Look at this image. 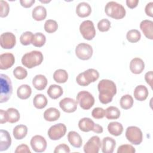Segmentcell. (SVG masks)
Instances as JSON below:
<instances>
[{"label":"cell","mask_w":153,"mask_h":153,"mask_svg":"<svg viewBox=\"0 0 153 153\" xmlns=\"http://www.w3.org/2000/svg\"><path fill=\"white\" fill-rule=\"evenodd\" d=\"M97 88L99 92V99L103 104H108L112 102L117 93L116 85L110 79H102L97 85Z\"/></svg>","instance_id":"obj_1"},{"label":"cell","mask_w":153,"mask_h":153,"mask_svg":"<svg viewBox=\"0 0 153 153\" xmlns=\"http://www.w3.org/2000/svg\"><path fill=\"white\" fill-rule=\"evenodd\" d=\"M42 53L37 50H33L25 54L22 58V65L27 68L31 69L41 65L43 61Z\"/></svg>","instance_id":"obj_2"},{"label":"cell","mask_w":153,"mask_h":153,"mask_svg":"<svg viewBox=\"0 0 153 153\" xmlns=\"http://www.w3.org/2000/svg\"><path fill=\"white\" fill-rule=\"evenodd\" d=\"M105 12L108 16L116 20L124 18L126 14L124 7L121 4L115 1H110L106 4Z\"/></svg>","instance_id":"obj_3"},{"label":"cell","mask_w":153,"mask_h":153,"mask_svg":"<svg viewBox=\"0 0 153 153\" xmlns=\"http://www.w3.org/2000/svg\"><path fill=\"white\" fill-rule=\"evenodd\" d=\"M0 103L7 102L10 98L13 93L12 83L10 78L5 74L0 75Z\"/></svg>","instance_id":"obj_4"},{"label":"cell","mask_w":153,"mask_h":153,"mask_svg":"<svg viewBox=\"0 0 153 153\" xmlns=\"http://www.w3.org/2000/svg\"><path fill=\"white\" fill-rule=\"evenodd\" d=\"M99 77V72L91 68L79 74L76 78V81L81 86H87L90 83L97 81Z\"/></svg>","instance_id":"obj_5"},{"label":"cell","mask_w":153,"mask_h":153,"mask_svg":"<svg viewBox=\"0 0 153 153\" xmlns=\"http://www.w3.org/2000/svg\"><path fill=\"white\" fill-rule=\"evenodd\" d=\"M76 101L82 109L88 110L94 105L95 100L93 96L90 92L84 90L77 94Z\"/></svg>","instance_id":"obj_6"},{"label":"cell","mask_w":153,"mask_h":153,"mask_svg":"<svg viewBox=\"0 0 153 153\" xmlns=\"http://www.w3.org/2000/svg\"><path fill=\"white\" fill-rule=\"evenodd\" d=\"M127 139L133 145H140L143 140V134L141 130L136 126H129L126 131Z\"/></svg>","instance_id":"obj_7"},{"label":"cell","mask_w":153,"mask_h":153,"mask_svg":"<svg viewBox=\"0 0 153 153\" xmlns=\"http://www.w3.org/2000/svg\"><path fill=\"white\" fill-rule=\"evenodd\" d=\"M79 31L82 37L88 41L93 39L96 35V29L93 22L89 20L83 21L81 23Z\"/></svg>","instance_id":"obj_8"},{"label":"cell","mask_w":153,"mask_h":153,"mask_svg":"<svg viewBox=\"0 0 153 153\" xmlns=\"http://www.w3.org/2000/svg\"><path fill=\"white\" fill-rule=\"evenodd\" d=\"M93 53L92 47L86 43H79L75 48V54L76 57L82 60L90 59L92 57Z\"/></svg>","instance_id":"obj_9"},{"label":"cell","mask_w":153,"mask_h":153,"mask_svg":"<svg viewBox=\"0 0 153 153\" xmlns=\"http://www.w3.org/2000/svg\"><path fill=\"white\" fill-rule=\"evenodd\" d=\"M66 132V127L63 123H58L50 127L48 136L51 140H57L63 137Z\"/></svg>","instance_id":"obj_10"},{"label":"cell","mask_w":153,"mask_h":153,"mask_svg":"<svg viewBox=\"0 0 153 153\" xmlns=\"http://www.w3.org/2000/svg\"><path fill=\"white\" fill-rule=\"evenodd\" d=\"M101 141L99 136H93L87 142L84 146L85 153H98L101 147Z\"/></svg>","instance_id":"obj_11"},{"label":"cell","mask_w":153,"mask_h":153,"mask_svg":"<svg viewBox=\"0 0 153 153\" xmlns=\"http://www.w3.org/2000/svg\"><path fill=\"white\" fill-rule=\"evenodd\" d=\"M32 149L36 152H42L47 148V143L45 139L41 135L33 136L30 142Z\"/></svg>","instance_id":"obj_12"},{"label":"cell","mask_w":153,"mask_h":153,"mask_svg":"<svg viewBox=\"0 0 153 153\" xmlns=\"http://www.w3.org/2000/svg\"><path fill=\"white\" fill-rule=\"evenodd\" d=\"M16 44V38L11 32H5L0 36V44L2 48L11 49Z\"/></svg>","instance_id":"obj_13"},{"label":"cell","mask_w":153,"mask_h":153,"mask_svg":"<svg viewBox=\"0 0 153 153\" xmlns=\"http://www.w3.org/2000/svg\"><path fill=\"white\" fill-rule=\"evenodd\" d=\"M77 101L70 97H65L59 102L60 108L67 113L74 112L77 109Z\"/></svg>","instance_id":"obj_14"},{"label":"cell","mask_w":153,"mask_h":153,"mask_svg":"<svg viewBox=\"0 0 153 153\" xmlns=\"http://www.w3.org/2000/svg\"><path fill=\"white\" fill-rule=\"evenodd\" d=\"M15 62L14 55L11 53H5L0 55V69L6 70L11 68Z\"/></svg>","instance_id":"obj_15"},{"label":"cell","mask_w":153,"mask_h":153,"mask_svg":"<svg viewBox=\"0 0 153 153\" xmlns=\"http://www.w3.org/2000/svg\"><path fill=\"white\" fill-rule=\"evenodd\" d=\"M145 69V63L143 60L139 57L133 58L130 62V69L134 74H139Z\"/></svg>","instance_id":"obj_16"},{"label":"cell","mask_w":153,"mask_h":153,"mask_svg":"<svg viewBox=\"0 0 153 153\" xmlns=\"http://www.w3.org/2000/svg\"><path fill=\"white\" fill-rule=\"evenodd\" d=\"M140 28L148 39H153V22L152 20H142L140 23Z\"/></svg>","instance_id":"obj_17"},{"label":"cell","mask_w":153,"mask_h":153,"mask_svg":"<svg viewBox=\"0 0 153 153\" xmlns=\"http://www.w3.org/2000/svg\"><path fill=\"white\" fill-rule=\"evenodd\" d=\"M0 151L7 150L11 145V138L8 131L5 130H0Z\"/></svg>","instance_id":"obj_18"},{"label":"cell","mask_w":153,"mask_h":153,"mask_svg":"<svg viewBox=\"0 0 153 153\" xmlns=\"http://www.w3.org/2000/svg\"><path fill=\"white\" fill-rule=\"evenodd\" d=\"M91 13V6L85 2H81L79 3L76 8V14L82 18L88 17Z\"/></svg>","instance_id":"obj_19"},{"label":"cell","mask_w":153,"mask_h":153,"mask_svg":"<svg viewBox=\"0 0 153 153\" xmlns=\"http://www.w3.org/2000/svg\"><path fill=\"white\" fill-rule=\"evenodd\" d=\"M102 151L103 153H112L116 146L115 139L111 137H105L102 140Z\"/></svg>","instance_id":"obj_20"},{"label":"cell","mask_w":153,"mask_h":153,"mask_svg":"<svg viewBox=\"0 0 153 153\" xmlns=\"http://www.w3.org/2000/svg\"><path fill=\"white\" fill-rule=\"evenodd\" d=\"M134 97L139 101H144L148 97L149 92L146 87L143 85H139L134 90Z\"/></svg>","instance_id":"obj_21"},{"label":"cell","mask_w":153,"mask_h":153,"mask_svg":"<svg viewBox=\"0 0 153 153\" xmlns=\"http://www.w3.org/2000/svg\"><path fill=\"white\" fill-rule=\"evenodd\" d=\"M47 78L41 74L35 75L32 79V84L38 90H42L45 89L47 85Z\"/></svg>","instance_id":"obj_22"},{"label":"cell","mask_w":153,"mask_h":153,"mask_svg":"<svg viewBox=\"0 0 153 153\" xmlns=\"http://www.w3.org/2000/svg\"><path fill=\"white\" fill-rule=\"evenodd\" d=\"M60 116V111L56 108L51 107L46 109L44 112V118L47 121H55Z\"/></svg>","instance_id":"obj_23"},{"label":"cell","mask_w":153,"mask_h":153,"mask_svg":"<svg viewBox=\"0 0 153 153\" xmlns=\"http://www.w3.org/2000/svg\"><path fill=\"white\" fill-rule=\"evenodd\" d=\"M68 139L70 144L76 148H79L82 144L81 136L75 131H71L68 134Z\"/></svg>","instance_id":"obj_24"},{"label":"cell","mask_w":153,"mask_h":153,"mask_svg":"<svg viewBox=\"0 0 153 153\" xmlns=\"http://www.w3.org/2000/svg\"><path fill=\"white\" fill-rule=\"evenodd\" d=\"M95 126L94 121L89 118L84 117L81 119L78 122L79 128L84 132L93 131Z\"/></svg>","instance_id":"obj_25"},{"label":"cell","mask_w":153,"mask_h":153,"mask_svg":"<svg viewBox=\"0 0 153 153\" xmlns=\"http://www.w3.org/2000/svg\"><path fill=\"white\" fill-rule=\"evenodd\" d=\"M32 16L35 20L42 21L47 17V10L42 5H38L33 9Z\"/></svg>","instance_id":"obj_26"},{"label":"cell","mask_w":153,"mask_h":153,"mask_svg":"<svg viewBox=\"0 0 153 153\" xmlns=\"http://www.w3.org/2000/svg\"><path fill=\"white\" fill-rule=\"evenodd\" d=\"M108 130L111 134L115 136H118L121 135L123 131V126L119 122H111L108 126Z\"/></svg>","instance_id":"obj_27"},{"label":"cell","mask_w":153,"mask_h":153,"mask_svg":"<svg viewBox=\"0 0 153 153\" xmlns=\"http://www.w3.org/2000/svg\"><path fill=\"white\" fill-rule=\"evenodd\" d=\"M32 94L31 87L27 84H22L19 86L17 90V94L19 98L22 100L28 99Z\"/></svg>","instance_id":"obj_28"},{"label":"cell","mask_w":153,"mask_h":153,"mask_svg":"<svg viewBox=\"0 0 153 153\" xmlns=\"http://www.w3.org/2000/svg\"><path fill=\"white\" fill-rule=\"evenodd\" d=\"M63 89L57 84L50 85L47 90V94L53 99H57L63 94Z\"/></svg>","instance_id":"obj_29"},{"label":"cell","mask_w":153,"mask_h":153,"mask_svg":"<svg viewBox=\"0 0 153 153\" xmlns=\"http://www.w3.org/2000/svg\"><path fill=\"white\" fill-rule=\"evenodd\" d=\"M27 133V127L23 124L16 126L13 131L14 138L17 140H21L26 137Z\"/></svg>","instance_id":"obj_30"},{"label":"cell","mask_w":153,"mask_h":153,"mask_svg":"<svg viewBox=\"0 0 153 153\" xmlns=\"http://www.w3.org/2000/svg\"><path fill=\"white\" fill-rule=\"evenodd\" d=\"M48 103L47 97L42 94H36L33 99V104L34 106L38 109H41L44 108Z\"/></svg>","instance_id":"obj_31"},{"label":"cell","mask_w":153,"mask_h":153,"mask_svg":"<svg viewBox=\"0 0 153 153\" xmlns=\"http://www.w3.org/2000/svg\"><path fill=\"white\" fill-rule=\"evenodd\" d=\"M53 79L58 83H65L68 79V74L66 71L64 69H57L53 74Z\"/></svg>","instance_id":"obj_32"},{"label":"cell","mask_w":153,"mask_h":153,"mask_svg":"<svg viewBox=\"0 0 153 153\" xmlns=\"http://www.w3.org/2000/svg\"><path fill=\"white\" fill-rule=\"evenodd\" d=\"M120 111L115 106H109L105 110V117L108 120H116L120 117Z\"/></svg>","instance_id":"obj_33"},{"label":"cell","mask_w":153,"mask_h":153,"mask_svg":"<svg viewBox=\"0 0 153 153\" xmlns=\"http://www.w3.org/2000/svg\"><path fill=\"white\" fill-rule=\"evenodd\" d=\"M120 104L123 109H130L133 105V98L130 94H125L121 97Z\"/></svg>","instance_id":"obj_34"},{"label":"cell","mask_w":153,"mask_h":153,"mask_svg":"<svg viewBox=\"0 0 153 153\" xmlns=\"http://www.w3.org/2000/svg\"><path fill=\"white\" fill-rule=\"evenodd\" d=\"M45 36L41 32H36L33 35L32 44L36 47H41L45 44Z\"/></svg>","instance_id":"obj_35"},{"label":"cell","mask_w":153,"mask_h":153,"mask_svg":"<svg viewBox=\"0 0 153 153\" xmlns=\"http://www.w3.org/2000/svg\"><path fill=\"white\" fill-rule=\"evenodd\" d=\"M8 122L10 123H17L20 118V115L17 109L14 108H10L7 110Z\"/></svg>","instance_id":"obj_36"},{"label":"cell","mask_w":153,"mask_h":153,"mask_svg":"<svg viewBox=\"0 0 153 153\" xmlns=\"http://www.w3.org/2000/svg\"><path fill=\"white\" fill-rule=\"evenodd\" d=\"M126 38L128 41L131 43L138 42L141 38L140 32L137 29H131L126 34Z\"/></svg>","instance_id":"obj_37"},{"label":"cell","mask_w":153,"mask_h":153,"mask_svg":"<svg viewBox=\"0 0 153 153\" xmlns=\"http://www.w3.org/2000/svg\"><path fill=\"white\" fill-rule=\"evenodd\" d=\"M44 27L46 32L51 33L55 32L57 30L58 24L56 21L52 19H49L45 21Z\"/></svg>","instance_id":"obj_38"},{"label":"cell","mask_w":153,"mask_h":153,"mask_svg":"<svg viewBox=\"0 0 153 153\" xmlns=\"http://www.w3.org/2000/svg\"><path fill=\"white\" fill-rule=\"evenodd\" d=\"M33 34L30 31L23 32L20 37V42L23 45H28L32 44Z\"/></svg>","instance_id":"obj_39"},{"label":"cell","mask_w":153,"mask_h":153,"mask_svg":"<svg viewBox=\"0 0 153 153\" xmlns=\"http://www.w3.org/2000/svg\"><path fill=\"white\" fill-rule=\"evenodd\" d=\"M13 75L18 79H23L27 75L26 69L22 66H17L13 70Z\"/></svg>","instance_id":"obj_40"},{"label":"cell","mask_w":153,"mask_h":153,"mask_svg":"<svg viewBox=\"0 0 153 153\" xmlns=\"http://www.w3.org/2000/svg\"><path fill=\"white\" fill-rule=\"evenodd\" d=\"M111 27V22L107 19H103L100 20L97 23V28L99 31L104 32H107Z\"/></svg>","instance_id":"obj_41"},{"label":"cell","mask_w":153,"mask_h":153,"mask_svg":"<svg viewBox=\"0 0 153 153\" xmlns=\"http://www.w3.org/2000/svg\"><path fill=\"white\" fill-rule=\"evenodd\" d=\"M135 152V148L129 144L122 145L117 149V153H134Z\"/></svg>","instance_id":"obj_42"},{"label":"cell","mask_w":153,"mask_h":153,"mask_svg":"<svg viewBox=\"0 0 153 153\" xmlns=\"http://www.w3.org/2000/svg\"><path fill=\"white\" fill-rule=\"evenodd\" d=\"M91 115L95 119L103 118L105 116V110L100 107L95 108L91 112Z\"/></svg>","instance_id":"obj_43"},{"label":"cell","mask_w":153,"mask_h":153,"mask_svg":"<svg viewBox=\"0 0 153 153\" xmlns=\"http://www.w3.org/2000/svg\"><path fill=\"white\" fill-rule=\"evenodd\" d=\"M1 4V17H5L8 16L10 11V7L8 2L5 1L1 0L0 1Z\"/></svg>","instance_id":"obj_44"},{"label":"cell","mask_w":153,"mask_h":153,"mask_svg":"<svg viewBox=\"0 0 153 153\" xmlns=\"http://www.w3.org/2000/svg\"><path fill=\"white\" fill-rule=\"evenodd\" d=\"M70 152V148L68 145L65 143L60 144L57 145L54 151V153H62V152H65V153H69Z\"/></svg>","instance_id":"obj_45"},{"label":"cell","mask_w":153,"mask_h":153,"mask_svg":"<svg viewBox=\"0 0 153 153\" xmlns=\"http://www.w3.org/2000/svg\"><path fill=\"white\" fill-rule=\"evenodd\" d=\"M29 146L26 144H22L19 145L15 150V153H30Z\"/></svg>","instance_id":"obj_46"},{"label":"cell","mask_w":153,"mask_h":153,"mask_svg":"<svg viewBox=\"0 0 153 153\" xmlns=\"http://www.w3.org/2000/svg\"><path fill=\"white\" fill-rule=\"evenodd\" d=\"M145 13L147 16L152 17H153V2H150L146 4L145 8Z\"/></svg>","instance_id":"obj_47"},{"label":"cell","mask_w":153,"mask_h":153,"mask_svg":"<svg viewBox=\"0 0 153 153\" xmlns=\"http://www.w3.org/2000/svg\"><path fill=\"white\" fill-rule=\"evenodd\" d=\"M8 122L7 112L4 111L3 109L0 110V123L4 124Z\"/></svg>","instance_id":"obj_48"},{"label":"cell","mask_w":153,"mask_h":153,"mask_svg":"<svg viewBox=\"0 0 153 153\" xmlns=\"http://www.w3.org/2000/svg\"><path fill=\"white\" fill-rule=\"evenodd\" d=\"M152 76H153V74H152V71L146 72L145 75V79L146 83L148 84L149 85V86L151 87V88H152Z\"/></svg>","instance_id":"obj_49"},{"label":"cell","mask_w":153,"mask_h":153,"mask_svg":"<svg viewBox=\"0 0 153 153\" xmlns=\"http://www.w3.org/2000/svg\"><path fill=\"white\" fill-rule=\"evenodd\" d=\"M35 2V0H20V3L24 8H30Z\"/></svg>","instance_id":"obj_50"},{"label":"cell","mask_w":153,"mask_h":153,"mask_svg":"<svg viewBox=\"0 0 153 153\" xmlns=\"http://www.w3.org/2000/svg\"><path fill=\"white\" fill-rule=\"evenodd\" d=\"M138 3H139V0H127L126 1L127 6L131 9L136 8L137 6Z\"/></svg>","instance_id":"obj_51"},{"label":"cell","mask_w":153,"mask_h":153,"mask_svg":"<svg viewBox=\"0 0 153 153\" xmlns=\"http://www.w3.org/2000/svg\"><path fill=\"white\" fill-rule=\"evenodd\" d=\"M103 129L101 126H100L98 124H95V126L93 130V131H94V133H102L103 132Z\"/></svg>","instance_id":"obj_52"},{"label":"cell","mask_w":153,"mask_h":153,"mask_svg":"<svg viewBox=\"0 0 153 153\" xmlns=\"http://www.w3.org/2000/svg\"><path fill=\"white\" fill-rule=\"evenodd\" d=\"M40 2H42V3H48V2H50V1H41V0Z\"/></svg>","instance_id":"obj_53"}]
</instances>
